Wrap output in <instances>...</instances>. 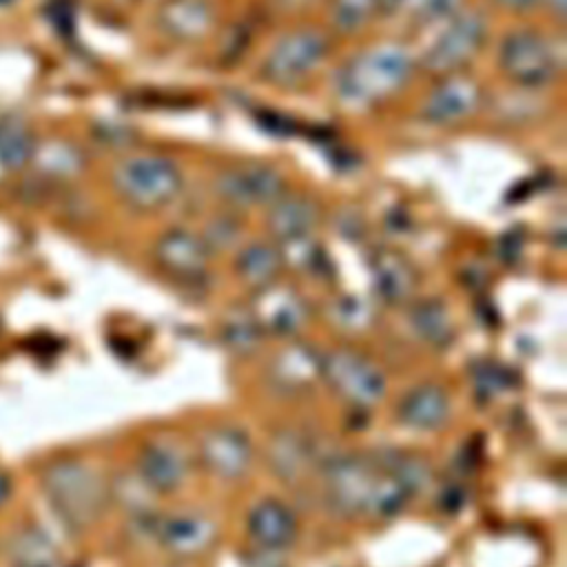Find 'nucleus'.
<instances>
[{
    "mask_svg": "<svg viewBox=\"0 0 567 567\" xmlns=\"http://www.w3.org/2000/svg\"><path fill=\"white\" fill-rule=\"evenodd\" d=\"M412 73L414 58L403 44H377L337 71L334 93L348 106H370L394 95Z\"/></svg>",
    "mask_w": 567,
    "mask_h": 567,
    "instance_id": "1",
    "label": "nucleus"
},
{
    "mask_svg": "<svg viewBox=\"0 0 567 567\" xmlns=\"http://www.w3.org/2000/svg\"><path fill=\"white\" fill-rule=\"evenodd\" d=\"M40 487L55 516L69 529L91 527L106 505V487L93 467L78 458H58L42 467Z\"/></svg>",
    "mask_w": 567,
    "mask_h": 567,
    "instance_id": "2",
    "label": "nucleus"
},
{
    "mask_svg": "<svg viewBox=\"0 0 567 567\" xmlns=\"http://www.w3.org/2000/svg\"><path fill=\"white\" fill-rule=\"evenodd\" d=\"M117 195L137 210H155L171 204L182 190V173L162 155H133L113 171Z\"/></svg>",
    "mask_w": 567,
    "mask_h": 567,
    "instance_id": "3",
    "label": "nucleus"
},
{
    "mask_svg": "<svg viewBox=\"0 0 567 567\" xmlns=\"http://www.w3.org/2000/svg\"><path fill=\"white\" fill-rule=\"evenodd\" d=\"M487 22L481 11H456L423 53V66L432 75H450L463 69L485 44Z\"/></svg>",
    "mask_w": 567,
    "mask_h": 567,
    "instance_id": "4",
    "label": "nucleus"
},
{
    "mask_svg": "<svg viewBox=\"0 0 567 567\" xmlns=\"http://www.w3.org/2000/svg\"><path fill=\"white\" fill-rule=\"evenodd\" d=\"M503 73L518 86L540 89L558 75V55L549 40L532 29H516L505 35L498 49Z\"/></svg>",
    "mask_w": 567,
    "mask_h": 567,
    "instance_id": "5",
    "label": "nucleus"
},
{
    "mask_svg": "<svg viewBox=\"0 0 567 567\" xmlns=\"http://www.w3.org/2000/svg\"><path fill=\"white\" fill-rule=\"evenodd\" d=\"M326 498L337 514L354 516L368 512L370 494L377 483V463L359 456L334 454L321 461Z\"/></svg>",
    "mask_w": 567,
    "mask_h": 567,
    "instance_id": "6",
    "label": "nucleus"
},
{
    "mask_svg": "<svg viewBox=\"0 0 567 567\" xmlns=\"http://www.w3.org/2000/svg\"><path fill=\"white\" fill-rule=\"evenodd\" d=\"M328 38L317 29H297L268 51L261 75L279 86H290L301 82L306 75L312 73L328 55Z\"/></svg>",
    "mask_w": 567,
    "mask_h": 567,
    "instance_id": "7",
    "label": "nucleus"
},
{
    "mask_svg": "<svg viewBox=\"0 0 567 567\" xmlns=\"http://www.w3.org/2000/svg\"><path fill=\"white\" fill-rule=\"evenodd\" d=\"M321 377L354 405H372L385 392L383 374L361 354L337 350L321 359Z\"/></svg>",
    "mask_w": 567,
    "mask_h": 567,
    "instance_id": "8",
    "label": "nucleus"
},
{
    "mask_svg": "<svg viewBox=\"0 0 567 567\" xmlns=\"http://www.w3.org/2000/svg\"><path fill=\"white\" fill-rule=\"evenodd\" d=\"M221 199L233 206H264L284 195V175L261 162H244L226 168L215 184Z\"/></svg>",
    "mask_w": 567,
    "mask_h": 567,
    "instance_id": "9",
    "label": "nucleus"
},
{
    "mask_svg": "<svg viewBox=\"0 0 567 567\" xmlns=\"http://www.w3.org/2000/svg\"><path fill=\"white\" fill-rule=\"evenodd\" d=\"M481 104V84L456 71L443 75L423 102V117L432 124H454L472 115Z\"/></svg>",
    "mask_w": 567,
    "mask_h": 567,
    "instance_id": "10",
    "label": "nucleus"
},
{
    "mask_svg": "<svg viewBox=\"0 0 567 567\" xmlns=\"http://www.w3.org/2000/svg\"><path fill=\"white\" fill-rule=\"evenodd\" d=\"M155 259L164 272L179 281H199L206 272L208 248L188 230H168L155 244Z\"/></svg>",
    "mask_w": 567,
    "mask_h": 567,
    "instance_id": "11",
    "label": "nucleus"
},
{
    "mask_svg": "<svg viewBox=\"0 0 567 567\" xmlns=\"http://www.w3.org/2000/svg\"><path fill=\"white\" fill-rule=\"evenodd\" d=\"M202 458L217 476L237 478L250 465V441L241 430L219 425L204 436Z\"/></svg>",
    "mask_w": 567,
    "mask_h": 567,
    "instance_id": "12",
    "label": "nucleus"
},
{
    "mask_svg": "<svg viewBox=\"0 0 567 567\" xmlns=\"http://www.w3.org/2000/svg\"><path fill=\"white\" fill-rule=\"evenodd\" d=\"M159 29L182 42L206 38L215 27V11L208 0H166L157 11Z\"/></svg>",
    "mask_w": 567,
    "mask_h": 567,
    "instance_id": "13",
    "label": "nucleus"
},
{
    "mask_svg": "<svg viewBox=\"0 0 567 567\" xmlns=\"http://www.w3.org/2000/svg\"><path fill=\"white\" fill-rule=\"evenodd\" d=\"M7 567H60V551L55 540L40 525L18 527L4 545Z\"/></svg>",
    "mask_w": 567,
    "mask_h": 567,
    "instance_id": "14",
    "label": "nucleus"
},
{
    "mask_svg": "<svg viewBox=\"0 0 567 567\" xmlns=\"http://www.w3.org/2000/svg\"><path fill=\"white\" fill-rule=\"evenodd\" d=\"M370 272H372L374 290L383 301L401 303L412 297L416 286V275L403 255L390 248L374 250L370 259Z\"/></svg>",
    "mask_w": 567,
    "mask_h": 567,
    "instance_id": "15",
    "label": "nucleus"
},
{
    "mask_svg": "<svg viewBox=\"0 0 567 567\" xmlns=\"http://www.w3.org/2000/svg\"><path fill=\"white\" fill-rule=\"evenodd\" d=\"M252 315L259 321L261 330L266 328L268 332H275V334H290L301 326L306 317V308L292 290L275 288L270 284L261 288Z\"/></svg>",
    "mask_w": 567,
    "mask_h": 567,
    "instance_id": "16",
    "label": "nucleus"
},
{
    "mask_svg": "<svg viewBox=\"0 0 567 567\" xmlns=\"http://www.w3.org/2000/svg\"><path fill=\"white\" fill-rule=\"evenodd\" d=\"M137 472L146 487L155 492H173L184 483L186 461L177 447L168 443H151L140 452Z\"/></svg>",
    "mask_w": 567,
    "mask_h": 567,
    "instance_id": "17",
    "label": "nucleus"
},
{
    "mask_svg": "<svg viewBox=\"0 0 567 567\" xmlns=\"http://www.w3.org/2000/svg\"><path fill=\"white\" fill-rule=\"evenodd\" d=\"M248 532L261 549H284L297 536L295 514L279 501H261L248 516Z\"/></svg>",
    "mask_w": 567,
    "mask_h": 567,
    "instance_id": "18",
    "label": "nucleus"
},
{
    "mask_svg": "<svg viewBox=\"0 0 567 567\" xmlns=\"http://www.w3.org/2000/svg\"><path fill=\"white\" fill-rule=\"evenodd\" d=\"M319 219V208L310 197L281 195L270 204L268 228L279 241L310 235Z\"/></svg>",
    "mask_w": 567,
    "mask_h": 567,
    "instance_id": "19",
    "label": "nucleus"
},
{
    "mask_svg": "<svg viewBox=\"0 0 567 567\" xmlns=\"http://www.w3.org/2000/svg\"><path fill=\"white\" fill-rule=\"evenodd\" d=\"M315 461V445L303 434L295 430H281L272 436L268 447V463L279 478L299 481Z\"/></svg>",
    "mask_w": 567,
    "mask_h": 567,
    "instance_id": "20",
    "label": "nucleus"
},
{
    "mask_svg": "<svg viewBox=\"0 0 567 567\" xmlns=\"http://www.w3.org/2000/svg\"><path fill=\"white\" fill-rule=\"evenodd\" d=\"M159 540L175 554H195L215 538V525L202 514H182L159 523Z\"/></svg>",
    "mask_w": 567,
    "mask_h": 567,
    "instance_id": "21",
    "label": "nucleus"
},
{
    "mask_svg": "<svg viewBox=\"0 0 567 567\" xmlns=\"http://www.w3.org/2000/svg\"><path fill=\"white\" fill-rule=\"evenodd\" d=\"M447 394L436 385H421L412 390L399 405L401 421L416 430H434L447 421Z\"/></svg>",
    "mask_w": 567,
    "mask_h": 567,
    "instance_id": "22",
    "label": "nucleus"
},
{
    "mask_svg": "<svg viewBox=\"0 0 567 567\" xmlns=\"http://www.w3.org/2000/svg\"><path fill=\"white\" fill-rule=\"evenodd\" d=\"M321 374V359L308 346H290L272 363L275 385L286 392L306 390Z\"/></svg>",
    "mask_w": 567,
    "mask_h": 567,
    "instance_id": "23",
    "label": "nucleus"
},
{
    "mask_svg": "<svg viewBox=\"0 0 567 567\" xmlns=\"http://www.w3.org/2000/svg\"><path fill=\"white\" fill-rule=\"evenodd\" d=\"M281 255L277 248L268 244H250L246 246L237 257V275L244 284L252 288H266L275 281V277L281 270Z\"/></svg>",
    "mask_w": 567,
    "mask_h": 567,
    "instance_id": "24",
    "label": "nucleus"
},
{
    "mask_svg": "<svg viewBox=\"0 0 567 567\" xmlns=\"http://www.w3.org/2000/svg\"><path fill=\"white\" fill-rule=\"evenodd\" d=\"M410 323L414 328V332L430 346L434 348H443L452 341L454 337V323L450 319L447 308L436 301V299H427L416 303L410 310Z\"/></svg>",
    "mask_w": 567,
    "mask_h": 567,
    "instance_id": "25",
    "label": "nucleus"
},
{
    "mask_svg": "<svg viewBox=\"0 0 567 567\" xmlns=\"http://www.w3.org/2000/svg\"><path fill=\"white\" fill-rule=\"evenodd\" d=\"M463 0H383L381 11L408 22L425 24L454 16Z\"/></svg>",
    "mask_w": 567,
    "mask_h": 567,
    "instance_id": "26",
    "label": "nucleus"
},
{
    "mask_svg": "<svg viewBox=\"0 0 567 567\" xmlns=\"http://www.w3.org/2000/svg\"><path fill=\"white\" fill-rule=\"evenodd\" d=\"M385 474H390L401 487L412 496L430 487L432 483V467L425 458L405 454V452H390L385 461Z\"/></svg>",
    "mask_w": 567,
    "mask_h": 567,
    "instance_id": "27",
    "label": "nucleus"
},
{
    "mask_svg": "<svg viewBox=\"0 0 567 567\" xmlns=\"http://www.w3.org/2000/svg\"><path fill=\"white\" fill-rule=\"evenodd\" d=\"M35 144L29 128L22 122L4 120L0 122V164L9 168H20L33 157Z\"/></svg>",
    "mask_w": 567,
    "mask_h": 567,
    "instance_id": "28",
    "label": "nucleus"
},
{
    "mask_svg": "<svg viewBox=\"0 0 567 567\" xmlns=\"http://www.w3.org/2000/svg\"><path fill=\"white\" fill-rule=\"evenodd\" d=\"M224 341L237 354H250L261 341V326L248 310H235L224 323Z\"/></svg>",
    "mask_w": 567,
    "mask_h": 567,
    "instance_id": "29",
    "label": "nucleus"
},
{
    "mask_svg": "<svg viewBox=\"0 0 567 567\" xmlns=\"http://www.w3.org/2000/svg\"><path fill=\"white\" fill-rule=\"evenodd\" d=\"M383 0H332L330 22L341 33H352L365 27L379 13Z\"/></svg>",
    "mask_w": 567,
    "mask_h": 567,
    "instance_id": "30",
    "label": "nucleus"
},
{
    "mask_svg": "<svg viewBox=\"0 0 567 567\" xmlns=\"http://www.w3.org/2000/svg\"><path fill=\"white\" fill-rule=\"evenodd\" d=\"M408 498H410V494L401 487V483H396L390 474L383 472L377 476V483L372 487L368 514L394 516L408 503Z\"/></svg>",
    "mask_w": 567,
    "mask_h": 567,
    "instance_id": "31",
    "label": "nucleus"
},
{
    "mask_svg": "<svg viewBox=\"0 0 567 567\" xmlns=\"http://www.w3.org/2000/svg\"><path fill=\"white\" fill-rule=\"evenodd\" d=\"M512 374L509 370H505L503 365L494 363V361H481L474 368V385L476 392L485 394V396H494L498 392H505L512 385Z\"/></svg>",
    "mask_w": 567,
    "mask_h": 567,
    "instance_id": "32",
    "label": "nucleus"
},
{
    "mask_svg": "<svg viewBox=\"0 0 567 567\" xmlns=\"http://www.w3.org/2000/svg\"><path fill=\"white\" fill-rule=\"evenodd\" d=\"M279 255H281V261H288L295 268L308 270V268H315V264L321 257V250L310 241V235H306V237L281 241Z\"/></svg>",
    "mask_w": 567,
    "mask_h": 567,
    "instance_id": "33",
    "label": "nucleus"
},
{
    "mask_svg": "<svg viewBox=\"0 0 567 567\" xmlns=\"http://www.w3.org/2000/svg\"><path fill=\"white\" fill-rule=\"evenodd\" d=\"M44 159H47V166L58 175H73L82 166V159L75 153V148L66 144H55L53 148H49Z\"/></svg>",
    "mask_w": 567,
    "mask_h": 567,
    "instance_id": "34",
    "label": "nucleus"
},
{
    "mask_svg": "<svg viewBox=\"0 0 567 567\" xmlns=\"http://www.w3.org/2000/svg\"><path fill=\"white\" fill-rule=\"evenodd\" d=\"M239 235V226L235 219L230 217H221V219H215L213 224H208V233H206V248H226L230 244H235Z\"/></svg>",
    "mask_w": 567,
    "mask_h": 567,
    "instance_id": "35",
    "label": "nucleus"
},
{
    "mask_svg": "<svg viewBox=\"0 0 567 567\" xmlns=\"http://www.w3.org/2000/svg\"><path fill=\"white\" fill-rule=\"evenodd\" d=\"M337 321L350 330H359L370 323V312L359 299H346L337 306Z\"/></svg>",
    "mask_w": 567,
    "mask_h": 567,
    "instance_id": "36",
    "label": "nucleus"
},
{
    "mask_svg": "<svg viewBox=\"0 0 567 567\" xmlns=\"http://www.w3.org/2000/svg\"><path fill=\"white\" fill-rule=\"evenodd\" d=\"M439 505L441 509L454 514L458 512L463 505H465V489L461 485H447L443 492H441V498H439Z\"/></svg>",
    "mask_w": 567,
    "mask_h": 567,
    "instance_id": "37",
    "label": "nucleus"
},
{
    "mask_svg": "<svg viewBox=\"0 0 567 567\" xmlns=\"http://www.w3.org/2000/svg\"><path fill=\"white\" fill-rule=\"evenodd\" d=\"M11 494H13V481H11V476L7 472L0 470V507L9 503Z\"/></svg>",
    "mask_w": 567,
    "mask_h": 567,
    "instance_id": "38",
    "label": "nucleus"
},
{
    "mask_svg": "<svg viewBox=\"0 0 567 567\" xmlns=\"http://www.w3.org/2000/svg\"><path fill=\"white\" fill-rule=\"evenodd\" d=\"M498 4L507 7V9H529L534 7L538 0H496Z\"/></svg>",
    "mask_w": 567,
    "mask_h": 567,
    "instance_id": "39",
    "label": "nucleus"
},
{
    "mask_svg": "<svg viewBox=\"0 0 567 567\" xmlns=\"http://www.w3.org/2000/svg\"><path fill=\"white\" fill-rule=\"evenodd\" d=\"M547 2H549V7L554 9V13L560 18L563 11H565V0H547Z\"/></svg>",
    "mask_w": 567,
    "mask_h": 567,
    "instance_id": "40",
    "label": "nucleus"
},
{
    "mask_svg": "<svg viewBox=\"0 0 567 567\" xmlns=\"http://www.w3.org/2000/svg\"><path fill=\"white\" fill-rule=\"evenodd\" d=\"M279 2H281V7H301V4H306L310 0H279Z\"/></svg>",
    "mask_w": 567,
    "mask_h": 567,
    "instance_id": "41",
    "label": "nucleus"
},
{
    "mask_svg": "<svg viewBox=\"0 0 567 567\" xmlns=\"http://www.w3.org/2000/svg\"><path fill=\"white\" fill-rule=\"evenodd\" d=\"M162 2H166V0H162Z\"/></svg>",
    "mask_w": 567,
    "mask_h": 567,
    "instance_id": "42",
    "label": "nucleus"
}]
</instances>
